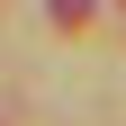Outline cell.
Masks as SVG:
<instances>
[{"label":"cell","mask_w":126,"mask_h":126,"mask_svg":"<svg viewBox=\"0 0 126 126\" xmlns=\"http://www.w3.org/2000/svg\"><path fill=\"white\" fill-rule=\"evenodd\" d=\"M81 9H90V0H54V18H81Z\"/></svg>","instance_id":"cell-1"}]
</instances>
